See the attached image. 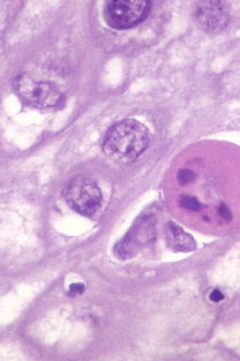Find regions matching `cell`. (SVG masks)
Instances as JSON below:
<instances>
[{
  "label": "cell",
  "instance_id": "obj_1",
  "mask_svg": "<svg viewBox=\"0 0 240 361\" xmlns=\"http://www.w3.org/2000/svg\"><path fill=\"white\" fill-rule=\"evenodd\" d=\"M151 133L141 122L130 118L113 124L102 143L103 152L121 164L134 163L148 148Z\"/></svg>",
  "mask_w": 240,
  "mask_h": 361
},
{
  "label": "cell",
  "instance_id": "obj_2",
  "mask_svg": "<svg viewBox=\"0 0 240 361\" xmlns=\"http://www.w3.org/2000/svg\"><path fill=\"white\" fill-rule=\"evenodd\" d=\"M151 1L138 0H111L106 3L103 17L111 28L125 30L141 24L150 15Z\"/></svg>",
  "mask_w": 240,
  "mask_h": 361
},
{
  "label": "cell",
  "instance_id": "obj_3",
  "mask_svg": "<svg viewBox=\"0 0 240 361\" xmlns=\"http://www.w3.org/2000/svg\"><path fill=\"white\" fill-rule=\"evenodd\" d=\"M63 196L68 205L83 216H92L101 207V191L93 178L80 176L71 180L64 189Z\"/></svg>",
  "mask_w": 240,
  "mask_h": 361
},
{
  "label": "cell",
  "instance_id": "obj_4",
  "mask_svg": "<svg viewBox=\"0 0 240 361\" xmlns=\"http://www.w3.org/2000/svg\"><path fill=\"white\" fill-rule=\"evenodd\" d=\"M17 90L27 104L39 108H51L58 104L62 94L58 87L49 82L34 80L27 75L19 77Z\"/></svg>",
  "mask_w": 240,
  "mask_h": 361
},
{
  "label": "cell",
  "instance_id": "obj_5",
  "mask_svg": "<svg viewBox=\"0 0 240 361\" xmlns=\"http://www.w3.org/2000/svg\"><path fill=\"white\" fill-rule=\"evenodd\" d=\"M230 7L225 1H201L194 7L193 17L201 30L216 33L224 30L230 20Z\"/></svg>",
  "mask_w": 240,
  "mask_h": 361
},
{
  "label": "cell",
  "instance_id": "obj_6",
  "mask_svg": "<svg viewBox=\"0 0 240 361\" xmlns=\"http://www.w3.org/2000/svg\"><path fill=\"white\" fill-rule=\"evenodd\" d=\"M168 235L169 241L180 252H189L196 247L191 235L186 233L179 226L172 223L168 224Z\"/></svg>",
  "mask_w": 240,
  "mask_h": 361
},
{
  "label": "cell",
  "instance_id": "obj_7",
  "mask_svg": "<svg viewBox=\"0 0 240 361\" xmlns=\"http://www.w3.org/2000/svg\"><path fill=\"white\" fill-rule=\"evenodd\" d=\"M180 205L182 207L193 212H198L201 208L200 202L196 198L190 196L182 197L180 200Z\"/></svg>",
  "mask_w": 240,
  "mask_h": 361
},
{
  "label": "cell",
  "instance_id": "obj_8",
  "mask_svg": "<svg viewBox=\"0 0 240 361\" xmlns=\"http://www.w3.org/2000/svg\"><path fill=\"white\" fill-rule=\"evenodd\" d=\"M177 178L182 185H187L196 178V174L190 169H182L177 173Z\"/></svg>",
  "mask_w": 240,
  "mask_h": 361
},
{
  "label": "cell",
  "instance_id": "obj_9",
  "mask_svg": "<svg viewBox=\"0 0 240 361\" xmlns=\"http://www.w3.org/2000/svg\"><path fill=\"white\" fill-rule=\"evenodd\" d=\"M84 291V285L82 283H74L70 286V291L68 292V295L74 297L77 295H82Z\"/></svg>",
  "mask_w": 240,
  "mask_h": 361
},
{
  "label": "cell",
  "instance_id": "obj_10",
  "mask_svg": "<svg viewBox=\"0 0 240 361\" xmlns=\"http://www.w3.org/2000/svg\"><path fill=\"white\" fill-rule=\"evenodd\" d=\"M210 299L214 302H220L225 299V296L219 289H215L210 293Z\"/></svg>",
  "mask_w": 240,
  "mask_h": 361
},
{
  "label": "cell",
  "instance_id": "obj_11",
  "mask_svg": "<svg viewBox=\"0 0 240 361\" xmlns=\"http://www.w3.org/2000/svg\"><path fill=\"white\" fill-rule=\"evenodd\" d=\"M219 213L221 217L227 221H230L232 218V213L229 209L225 205H221L219 208Z\"/></svg>",
  "mask_w": 240,
  "mask_h": 361
}]
</instances>
